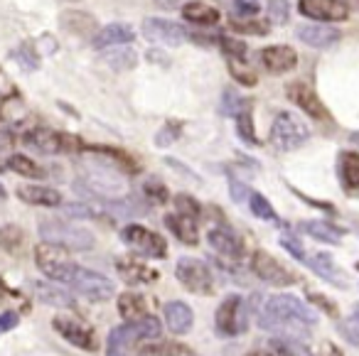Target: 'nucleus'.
Wrapping results in <instances>:
<instances>
[{
	"mask_svg": "<svg viewBox=\"0 0 359 356\" xmlns=\"http://www.w3.org/2000/svg\"><path fill=\"white\" fill-rule=\"evenodd\" d=\"M133 40H135V30L128 22H111V25L96 30L91 45H94V50L104 52V50H114V47H126Z\"/></svg>",
	"mask_w": 359,
	"mask_h": 356,
	"instance_id": "nucleus-17",
	"label": "nucleus"
},
{
	"mask_svg": "<svg viewBox=\"0 0 359 356\" xmlns=\"http://www.w3.org/2000/svg\"><path fill=\"white\" fill-rule=\"evenodd\" d=\"M175 207H177V214L195 219V221L202 217V204L190 194H175Z\"/></svg>",
	"mask_w": 359,
	"mask_h": 356,
	"instance_id": "nucleus-39",
	"label": "nucleus"
},
{
	"mask_svg": "<svg viewBox=\"0 0 359 356\" xmlns=\"http://www.w3.org/2000/svg\"><path fill=\"white\" fill-rule=\"evenodd\" d=\"M305 261H308V266L313 268L320 278L334 282V285H344V278L339 275L337 266H334V261L330 258V253H315V256L305 258Z\"/></svg>",
	"mask_w": 359,
	"mask_h": 356,
	"instance_id": "nucleus-30",
	"label": "nucleus"
},
{
	"mask_svg": "<svg viewBox=\"0 0 359 356\" xmlns=\"http://www.w3.org/2000/svg\"><path fill=\"white\" fill-rule=\"evenodd\" d=\"M6 199H8V189L0 184V202H6Z\"/></svg>",
	"mask_w": 359,
	"mask_h": 356,
	"instance_id": "nucleus-57",
	"label": "nucleus"
},
{
	"mask_svg": "<svg viewBox=\"0 0 359 356\" xmlns=\"http://www.w3.org/2000/svg\"><path fill=\"white\" fill-rule=\"evenodd\" d=\"M3 170H6V165H3V163H0V172H3Z\"/></svg>",
	"mask_w": 359,
	"mask_h": 356,
	"instance_id": "nucleus-60",
	"label": "nucleus"
},
{
	"mask_svg": "<svg viewBox=\"0 0 359 356\" xmlns=\"http://www.w3.org/2000/svg\"><path fill=\"white\" fill-rule=\"evenodd\" d=\"M35 295L37 300L50 307H74V300H72L69 292H65L57 285H50V282H35Z\"/></svg>",
	"mask_w": 359,
	"mask_h": 356,
	"instance_id": "nucleus-28",
	"label": "nucleus"
},
{
	"mask_svg": "<svg viewBox=\"0 0 359 356\" xmlns=\"http://www.w3.org/2000/svg\"><path fill=\"white\" fill-rule=\"evenodd\" d=\"M339 182L347 192L359 194V153L344 150L339 153Z\"/></svg>",
	"mask_w": 359,
	"mask_h": 356,
	"instance_id": "nucleus-25",
	"label": "nucleus"
},
{
	"mask_svg": "<svg viewBox=\"0 0 359 356\" xmlns=\"http://www.w3.org/2000/svg\"><path fill=\"white\" fill-rule=\"evenodd\" d=\"M180 285H185L192 295H212L215 292V278H212L210 268L197 258H180L177 268H175Z\"/></svg>",
	"mask_w": 359,
	"mask_h": 356,
	"instance_id": "nucleus-6",
	"label": "nucleus"
},
{
	"mask_svg": "<svg viewBox=\"0 0 359 356\" xmlns=\"http://www.w3.org/2000/svg\"><path fill=\"white\" fill-rule=\"evenodd\" d=\"M116 268H118L121 278H123L128 285H143V282L155 280V271H150L145 263H140L138 258H133V256L118 258Z\"/></svg>",
	"mask_w": 359,
	"mask_h": 356,
	"instance_id": "nucleus-23",
	"label": "nucleus"
},
{
	"mask_svg": "<svg viewBox=\"0 0 359 356\" xmlns=\"http://www.w3.org/2000/svg\"><path fill=\"white\" fill-rule=\"evenodd\" d=\"M339 329H342V336L349 341V344L359 346V307L342 322V327H339Z\"/></svg>",
	"mask_w": 359,
	"mask_h": 356,
	"instance_id": "nucleus-47",
	"label": "nucleus"
},
{
	"mask_svg": "<svg viewBox=\"0 0 359 356\" xmlns=\"http://www.w3.org/2000/svg\"><path fill=\"white\" fill-rule=\"evenodd\" d=\"M18 197L32 207H60L62 204V194L52 187H42V184H22L18 187Z\"/></svg>",
	"mask_w": 359,
	"mask_h": 356,
	"instance_id": "nucleus-22",
	"label": "nucleus"
},
{
	"mask_svg": "<svg viewBox=\"0 0 359 356\" xmlns=\"http://www.w3.org/2000/svg\"><path fill=\"white\" fill-rule=\"evenodd\" d=\"M259 11L261 8L256 3H251V0H234L231 3V13L236 15L234 20H251Z\"/></svg>",
	"mask_w": 359,
	"mask_h": 356,
	"instance_id": "nucleus-48",
	"label": "nucleus"
},
{
	"mask_svg": "<svg viewBox=\"0 0 359 356\" xmlns=\"http://www.w3.org/2000/svg\"><path fill=\"white\" fill-rule=\"evenodd\" d=\"M226 62H229V74L234 76L236 84H241V86H256L259 84L256 71L249 69L241 60H226Z\"/></svg>",
	"mask_w": 359,
	"mask_h": 356,
	"instance_id": "nucleus-36",
	"label": "nucleus"
},
{
	"mask_svg": "<svg viewBox=\"0 0 359 356\" xmlns=\"http://www.w3.org/2000/svg\"><path fill=\"white\" fill-rule=\"evenodd\" d=\"M217 329L224 336H236L246 331L249 320H246V305L241 295H226L222 305L217 307Z\"/></svg>",
	"mask_w": 359,
	"mask_h": 356,
	"instance_id": "nucleus-8",
	"label": "nucleus"
},
{
	"mask_svg": "<svg viewBox=\"0 0 359 356\" xmlns=\"http://www.w3.org/2000/svg\"><path fill=\"white\" fill-rule=\"evenodd\" d=\"M143 194L148 202L153 204H165L168 202V187H165V182H160L158 177H148L143 182Z\"/></svg>",
	"mask_w": 359,
	"mask_h": 356,
	"instance_id": "nucleus-40",
	"label": "nucleus"
},
{
	"mask_svg": "<svg viewBox=\"0 0 359 356\" xmlns=\"http://www.w3.org/2000/svg\"><path fill=\"white\" fill-rule=\"evenodd\" d=\"M231 30L241 32V35H269V25L259 20H234L231 18Z\"/></svg>",
	"mask_w": 359,
	"mask_h": 356,
	"instance_id": "nucleus-46",
	"label": "nucleus"
},
{
	"mask_svg": "<svg viewBox=\"0 0 359 356\" xmlns=\"http://www.w3.org/2000/svg\"><path fill=\"white\" fill-rule=\"evenodd\" d=\"M160 8H175V6H180V0H155Z\"/></svg>",
	"mask_w": 359,
	"mask_h": 356,
	"instance_id": "nucleus-55",
	"label": "nucleus"
},
{
	"mask_svg": "<svg viewBox=\"0 0 359 356\" xmlns=\"http://www.w3.org/2000/svg\"><path fill=\"white\" fill-rule=\"evenodd\" d=\"M300 231H305L308 236H313L315 241L332 243V246H337V243L342 241V231L327 221H303L300 224Z\"/></svg>",
	"mask_w": 359,
	"mask_h": 356,
	"instance_id": "nucleus-29",
	"label": "nucleus"
},
{
	"mask_svg": "<svg viewBox=\"0 0 359 356\" xmlns=\"http://www.w3.org/2000/svg\"><path fill=\"white\" fill-rule=\"evenodd\" d=\"M357 268H359V263H357Z\"/></svg>",
	"mask_w": 359,
	"mask_h": 356,
	"instance_id": "nucleus-62",
	"label": "nucleus"
},
{
	"mask_svg": "<svg viewBox=\"0 0 359 356\" xmlns=\"http://www.w3.org/2000/svg\"><path fill=\"white\" fill-rule=\"evenodd\" d=\"M13 57H15V60L22 64V69H27V71H35L37 67H40V57H37V50L30 45V42H22V45L13 52Z\"/></svg>",
	"mask_w": 359,
	"mask_h": 356,
	"instance_id": "nucleus-41",
	"label": "nucleus"
},
{
	"mask_svg": "<svg viewBox=\"0 0 359 356\" xmlns=\"http://www.w3.org/2000/svg\"><path fill=\"white\" fill-rule=\"evenodd\" d=\"M320 356H342V351H339L332 341H323V354Z\"/></svg>",
	"mask_w": 359,
	"mask_h": 356,
	"instance_id": "nucleus-54",
	"label": "nucleus"
},
{
	"mask_svg": "<svg viewBox=\"0 0 359 356\" xmlns=\"http://www.w3.org/2000/svg\"><path fill=\"white\" fill-rule=\"evenodd\" d=\"M69 287L79 292V295H84L86 300H94V302L109 300V297H114V292H116L114 280H109V278L101 275V273L89 271V268H81V266L76 268Z\"/></svg>",
	"mask_w": 359,
	"mask_h": 356,
	"instance_id": "nucleus-7",
	"label": "nucleus"
},
{
	"mask_svg": "<svg viewBox=\"0 0 359 356\" xmlns=\"http://www.w3.org/2000/svg\"><path fill=\"white\" fill-rule=\"evenodd\" d=\"M349 140H352V143L359 148V130H357V133H352V138H349Z\"/></svg>",
	"mask_w": 359,
	"mask_h": 356,
	"instance_id": "nucleus-59",
	"label": "nucleus"
},
{
	"mask_svg": "<svg viewBox=\"0 0 359 356\" xmlns=\"http://www.w3.org/2000/svg\"><path fill=\"white\" fill-rule=\"evenodd\" d=\"M121 241L128 243L130 248H135L140 256H148V258L168 256V243H165V238L145 226H135V224L126 226L123 231H121Z\"/></svg>",
	"mask_w": 359,
	"mask_h": 356,
	"instance_id": "nucleus-9",
	"label": "nucleus"
},
{
	"mask_svg": "<svg viewBox=\"0 0 359 356\" xmlns=\"http://www.w3.org/2000/svg\"><path fill=\"white\" fill-rule=\"evenodd\" d=\"M236 133L244 140L246 145H261V140L256 138V128H254V116H251V106L244 109L236 116Z\"/></svg>",
	"mask_w": 359,
	"mask_h": 356,
	"instance_id": "nucleus-35",
	"label": "nucleus"
},
{
	"mask_svg": "<svg viewBox=\"0 0 359 356\" xmlns=\"http://www.w3.org/2000/svg\"><path fill=\"white\" fill-rule=\"evenodd\" d=\"M165 324L172 334H187L195 324V315H192L190 305L180 300H172L165 305Z\"/></svg>",
	"mask_w": 359,
	"mask_h": 356,
	"instance_id": "nucleus-20",
	"label": "nucleus"
},
{
	"mask_svg": "<svg viewBox=\"0 0 359 356\" xmlns=\"http://www.w3.org/2000/svg\"><path fill=\"white\" fill-rule=\"evenodd\" d=\"M229 192H231V199H234V202H244V199H249L251 197V189L246 187L244 182H239V179H234L231 177L229 179Z\"/></svg>",
	"mask_w": 359,
	"mask_h": 356,
	"instance_id": "nucleus-51",
	"label": "nucleus"
},
{
	"mask_svg": "<svg viewBox=\"0 0 359 356\" xmlns=\"http://www.w3.org/2000/svg\"><path fill=\"white\" fill-rule=\"evenodd\" d=\"M182 18L192 25H200V27H212L219 22V11L215 6H207L202 0H192V3H185L182 6Z\"/></svg>",
	"mask_w": 359,
	"mask_h": 356,
	"instance_id": "nucleus-24",
	"label": "nucleus"
},
{
	"mask_svg": "<svg viewBox=\"0 0 359 356\" xmlns=\"http://www.w3.org/2000/svg\"><path fill=\"white\" fill-rule=\"evenodd\" d=\"M18 322H20L18 312H3L0 315V331H11L13 327H18Z\"/></svg>",
	"mask_w": 359,
	"mask_h": 356,
	"instance_id": "nucleus-53",
	"label": "nucleus"
},
{
	"mask_svg": "<svg viewBox=\"0 0 359 356\" xmlns=\"http://www.w3.org/2000/svg\"><path fill=\"white\" fill-rule=\"evenodd\" d=\"M310 302H315L318 307H325L327 310V315H332V317H337V305H334L332 300H327L325 295H318V292H310Z\"/></svg>",
	"mask_w": 359,
	"mask_h": 356,
	"instance_id": "nucleus-52",
	"label": "nucleus"
},
{
	"mask_svg": "<svg viewBox=\"0 0 359 356\" xmlns=\"http://www.w3.org/2000/svg\"><path fill=\"white\" fill-rule=\"evenodd\" d=\"M6 167L8 170H13L15 174H20V177H27V179H42V177H47L45 174V170L40 167V165L35 163L32 158H27V155H11L8 158V163H6Z\"/></svg>",
	"mask_w": 359,
	"mask_h": 356,
	"instance_id": "nucleus-31",
	"label": "nucleus"
},
{
	"mask_svg": "<svg viewBox=\"0 0 359 356\" xmlns=\"http://www.w3.org/2000/svg\"><path fill=\"white\" fill-rule=\"evenodd\" d=\"M342 3H344V6H354V8H359V0H342Z\"/></svg>",
	"mask_w": 359,
	"mask_h": 356,
	"instance_id": "nucleus-58",
	"label": "nucleus"
},
{
	"mask_svg": "<svg viewBox=\"0 0 359 356\" xmlns=\"http://www.w3.org/2000/svg\"><path fill=\"white\" fill-rule=\"evenodd\" d=\"M140 356H197L192 349L182 344H175V341H165V344H148L143 346Z\"/></svg>",
	"mask_w": 359,
	"mask_h": 356,
	"instance_id": "nucleus-34",
	"label": "nucleus"
},
{
	"mask_svg": "<svg viewBox=\"0 0 359 356\" xmlns=\"http://www.w3.org/2000/svg\"><path fill=\"white\" fill-rule=\"evenodd\" d=\"M310 128L303 123V118H298L290 111H280L278 116L271 123V143L280 153H290V150H298L308 143Z\"/></svg>",
	"mask_w": 359,
	"mask_h": 356,
	"instance_id": "nucleus-4",
	"label": "nucleus"
},
{
	"mask_svg": "<svg viewBox=\"0 0 359 356\" xmlns=\"http://www.w3.org/2000/svg\"><path fill=\"white\" fill-rule=\"evenodd\" d=\"M273 346L278 349L280 356H313L310 349L300 339H285L283 336V339H276Z\"/></svg>",
	"mask_w": 359,
	"mask_h": 356,
	"instance_id": "nucleus-43",
	"label": "nucleus"
},
{
	"mask_svg": "<svg viewBox=\"0 0 359 356\" xmlns=\"http://www.w3.org/2000/svg\"><path fill=\"white\" fill-rule=\"evenodd\" d=\"M300 15L315 22H342L349 18V8L342 0H298Z\"/></svg>",
	"mask_w": 359,
	"mask_h": 356,
	"instance_id": "nucleus-13",
	"label": "nucleus"
},
{
	"mask_svg": "<svg viewBox=\"0 0 359 356\" xmlns=\"http://www.w3.org/2000/svg\"><path fill=\"white\" fill-rule=\"evenodd\" d=\"M60 25L65 27L67 32L72 35H79V37H89L96 35V18L91 13L84 11H62L60 13Z\"/></svg>",
	"mask_w": 359,
	"mask_h": 356,
	"instance_id": "nucleus-21",
	"label": "nucleus"
},
{
	"mask_svg": "<svg viewBox=\"0 0 359 356\" xmlns=\"http://www.w3.org/2000/svg\"><path fill=\"white\" fill-rule=\"evenodd\" d=\"M22 143L27 148L37 150L42 155H57L65 153V133H57V130L50 128H32L22 135Z\"/></svg>",
	"mask_w": 359,
	"mask_h": 356,
	"instance_id": "nucleus-18",
	"label": "nucleus"
},
{
	"mask_svg": "<svg viewBox=\"0 0 359 356\" xmlns=\"http://www.w3.org/2000/svg\"><path fill=\"white\" fill-rule=\"evenodd\" d=\"M251 271L256 273V278H261L264 282L276 285V287H288L295 282L293 273L266 251H256L254 256H251Z\"/></svg>",
	"mask_w": 359,
	"mask_h": 356,
	"instance_id": "nucleus-11",
	"label": "nucleus"
},
{
	"mask_svg": "<svg viewBox=\"0 0 359 356\" xmlns=\"http://www.w3.org/2000/svg\"><path fill=\"white\" fill-rule=\"evenodd\" d=\"M298 40L303 45L313 47V50H330L334 47L339 40H342V32L332 25H325V22H318V25H300L295 30Z\"/></svg>",
	"mask_w": 359,
	"mask_h": 356,
	"instance_id": "nucleus-16",
	"label": "nucleus"
},
{
	"mask_svg": "<svg viewBox=\"0 0 359 356\" xmlns=\"http://www.w3.org/2000/svg\"><path fill=\"white\" fill-rule=\"evenodd\" d=\"M246 356H280L278 351H251V354Z\"/></svg>",
	"mask_w": 359,
	"mask_h": 356,
	"instance_id": "nucleus-56",
	"label": "nucleus"
},
{
	"mask_svg": "<svg viewBox=\"0 0 359 356\" xmlns=\"http://www.w3.org/2000/svg\"><path fill=\"white\" fill-rule=\"evenodd\" d=\"M35 263L50 280L65 282V285H69L76 268H79L74 261H72L69 253H67L65 248L52 246V243H45V241L35 248Z\"/></svg>",
	"mask_w": 359,
	"mask_h": 356,
	"instance_id": "nucleus-5",
	"label": "nucleus"
},
{
	"mask_svg": "<svg viewBox=\"0 0 359 356\" xmlns=\"http://www.w3.org/2000/svg\"><path fill=\"white\" fill-rule=\"evenodd\" d=\"M40 236L45 243H52V246H60L65 251H89L94 248V233H89L86 228L72 226L67 221H60V219H45L40 221Z\"/></svg>",
	"mask_w": 359,
	"mask_h": 356,
	"instance_id": "nucleus-3",
	"label": "nucleus"
},
{
	"mask_svg": "<svg viewBox=\"0 0 359 356\" xmlns=\"http://www.w3.org/2000/svg\"><path fill=\"white\" fill-rule=\"evenodd\" d=\"M249 207H251V212H254V217L264 219V221H273V219H276L273 207H271V202L264 197V194L251 192V197H249Z\"/></svg>",
	"mask_w": 359,
	"mask_h": 356,
	"instance_id": "nucleus-42",
	"label": "nucleus"
},
{
	"mask_svg": "<svg viewBox=\"0 0 359 356\" xmlns=\"http://www.w3.org/2000/svg\"><path fill=\"white\" fill-rule=\"evenodd\" d=\"M210 246L215 248L217 253H222L224 258H241L244 256V241L236 231L231 228H212L210 236H207Z\"/></svg>",
	"mask_w": 359,
	"mask_h": 356,
	"instance_id": "nucleus-19",
	"label": "nucleus"
},
{
	"mask_svg": "<svg viewBox=\"0 0 359 356\" xmlns=\"http://www.w3.org/2000/svg\"><path fill=\"white\" fill-rule=\"evenodd\" d=\"M285 96L290 99V104H295L305 116H310V118L325 121L330 116L327 109H325V104L320 101V96L315 94V91L310 89L305 81H293V84H288V89H285Z\"/></svg>",
	"mask_w": 359,
	"mask_h": 356,
	"instance_id": "nucleus-14",
	"label": "nucleus"
},
{
	"mask_svg": "<svg viewBox=\"0 0 359 356\" xmlns=\"http://www.w3.org/2000/svg\"><path fill=\"white\" fill-rule=\"evenodd\" d=\"M118 312L121 317H123V322H138L143 320V317H148L145 312H148V302H145L143 295H138V292H123V295L118 297Z\"/></svg>",
	"mask_w": 359,
	"mask_h": 356,
	"instance_id": "nucleus-27",
	"label": "nucleus"
},
{
	"mask_svg": "<svg viewBox=\"0 0 359 356\" xmlns=\"http://www.w3.org/2000/svg\"><path fill=\"white\" fill-rule=\"evenodd\" d=\"M62 3H76V0H62Z\"/></svg>",
	"mask_w": 359,
	"mask_h": 356,
	"instance_id": "nucleus-61",
	"label": "nucleus"
},
{
	"mask_svg": "<svg viewBox=\"0 0 359 356\" xmlns=\"http://www.w3.org/2000/svg\"><path fill=\"white\" fill-rule=\"evenodd\" d=\"M315 322H318V315L293 295L271 297L259 317L261 329L278 331L285 339H300V341L308 339L310 336L308 327H313Z\"/></svg>",
	"mask_w": 359,
	"mask_h": 356,
	"instance_id": "nucleus-1",
	"label": "nucleus"
},
{
	"mask_svg": "<svg viewBox=\"0 0 359 356\" xmlns=\"http://www.w3.org/2000/svg\"><path fill=\"white\" fill-rule=\"evenodd\" d=\"M249 101L246 99H241L239 94H236L234 89H224V94H222V114L224 116H239L244 109H249Z\"/></svg>",
	"mask_w": 359,
	"mask_h": 356,
	"instance_id": "nucleus-37",
	"label": "nucleus"
},
{
	"mask_svg": "<svg viewBox=\"0 0 359 356\" xmlns=\"http://www.w3.org/2000/svg\"><path fill=\"white\" fill-rule=\"evenodd\" d=\"M67 219H94L96 217V209L89 207V204H65L62 207Z\"/></svg>",
	"mask_w": 359,
	"mask_h": 356,
	"instance_id": "nucleus-49",
	"label": "nucleus"
},
{
	"mask_svg": "<svg viewBox=\"0 0 359 356\" xmlns=\"http://www.w3.org/2000/svg\"><path fill=\"white\" fill-rule=\"evenodd\" d=\"M266 15H269L271 25H285L290 18V3L288 0H269Z\"/></svg>",
	"mask_w": 359,
	"mask_h": 356,
	"instance_id": "nucleus-38",
	"label": "nucleus"
},
{
	"mask_svg": "<svg viewBox=\"0 0 359 356\" xmlns=\"http://www.w3.org/2000/svg\"><path fill=\"white\" fill-rule=\"evenodd\" d=\"M219 47H222V52L226 55V60H241V62H244L246 60V52H249L244 42L236 40V37H222Z\"/></svg>",
	"mask_w": 359,
	"mask_h": 356,
	"instance_id": "nucleus-45",
	"label": "nucleus"
},
{
	"mask_svg": "<svg viewBox=\"0 0 359 356\" xmlns=\"http://www.w3.org/2000/svg\"><path fill=\"white\" fill-rule=\"evenodd\" d=\"M52 327H55V331L62 336V339H67L69 344H74L76 349L96 351V346H99V341H96V334L91 331V327L81 324V322L74 320V317L57 315L55 320H52Z\"/></svg>",
	"mask_w": 359,
	"mask_h": 356,
	"instance_id": "nucleus-12",
	"label": "nucleus"
},
{
	"mask_svg": "<svg viewBox=\"0 0 359 356\" xmlns=\"http://www.w3.org/2000/svg\"><path fill=\"white\" fill-rule=\"evenodd\" d=\"M104 62L116 71L133 69L138 64V55L130 47H114V50H104Z\"/></svg>",
	"mask_w": 359,
	"mask_h": 356,
	"instance_id": "nucleus-32",
	"label": "nucleus"
},
{
	"mask_svg": "<svg viewBox=\"0 0 359 356\" xmlns=\"http://www.w3.org/2000/svg\"><path fill=\"white\" fill-rule=\"evenodd\" d=\"M165 226L177 236V241L187 243V246H197L200 243V233H197V221L182 214H168L165 217Z\"/></svg>",
	"mask_w": 359,
	"mask_h": 356,
	"instance_id": "nucleus-26",
	"label": "nucleus"
},
{
	"mask_svg": "<svg viewBox=\"0 0 359 356\" xmlns=\"http://www.w3.org/2000/svg\"><path fill=\"white\" fill-rule=\"evenodd\" d=\"M22 243H25V233H22L20 226H15V224H3L0 226V248L3 251L18 253Z\"/></svg>",
	"mask_w": 359,
	"mask_h": 356,
	"instance_id": "nucleus-33",
	"label": "nucleus"
},
{
	"mask_svg": "<svg viewBox=\"0 0 359 356\" xmlns=\"http://www.w3.org/2000/svg\"><path fill=\"white\" fill-rule=\"evenodd\" d=\"M259 62L271 74H288L298 67V55L288 45H273L259 52Z\"/></svg>",
	"mask_w": 359,
	"mask_h": 356,
	"instance_id": "nucleus-15",
	"label": "nucleus"
},
{
	"mask_svg": "<svg viewBox=\"0 0 359 356\" xmlns=\"http://www.w3.org/2000/svg\"><path fill=\"white\" fill-rule=\"evenodd\" d=\"M143 37L153 45L163 47H180L190 37V32L175 20H165V18H145L143 20Z\"/></svg>",
	"mask_w": 359,
	"mask_h": 356,
	"instance_id": "nucleus-10",
	"label": "nucleus"
},
{
	"mask_svg": "<svg viewBox=\"0 0 359 356\" xmlns=\"http://www.w3.org/2000/svg\"><path fill=\"white\" fill-rule=\"evenodd\" d=\"M280 246H283L293 258H298V261H305V258H308V256H305V248L300 246V243L295 241L290 233H283V236H280Z\"/></svg>",
	"mask_w": 359,
	"mask_h": 356,
	"instance_id": "nucleus-50",
	"label": "nucleus"
},
{
	"mask_svg": "<svg viewBox=\"0 0 359 356\" xmlns=\"http://www.w3.org/2000/svg\"><path fill=\"white\" fill-rule=\"evenodd\" d=\"M180 133H182V123L168 121V123L158 130V135H155V145H158V148H168V145H172L175 140L180 138Z\"/></svg>",
	"mask_w": 359,
	"mask_h": 356,
	"instance_id": "nucleus-44",
	"label": "nucleus"
},
{
	"mask_svg": "<svg viewBox=\"0 0 359 356\" xmlns=\"http://www.w3.org/2000/svg\"><path fill=\"white\" fill-rule=\"evenodd\" d=\"M160 334H163V324L150 315L138 322H123L121 327L111 329L106 339V356H128L138 341L158 339Z\"/></svg>",
	"mask_w": 359,
	"mask_h": 356,
	"instance_id": "nucleus-2",
	"label": "nucleus"
}]
</instances>
